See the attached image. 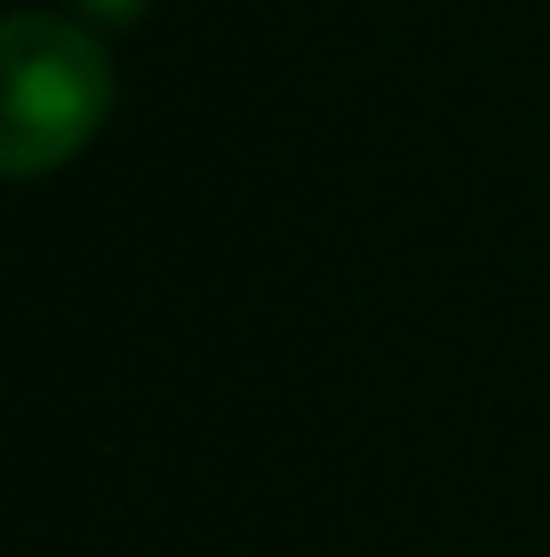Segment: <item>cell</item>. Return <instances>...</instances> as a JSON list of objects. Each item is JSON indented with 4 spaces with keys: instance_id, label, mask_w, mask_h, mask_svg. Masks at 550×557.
<instances>
[{
    "instance_id": "cell-1",
    "label": "cell",
    "mask_w": 550,
    "mask_h": 557,
    "mask_svg": "<svg viewBox=\"0 0 550 557\" xmlns=\"http://www.w3.org/2000/svg\"><path fill=\"white\" fill-rule=\"evenodd\" d=\"M0 65H7V104H0V175L39 182L85 156L111 117L117 72L111 52L85 20L20 7L0 26Z\"/></svg>"
},
{
    "instance_id": "cell-2",
    "label": "cell",
    "mask_w": 550,
    "mask_h": 557,
    "mask_svg": "<svg viewBox=\"0 0 550 557\" xmlns=\"http://www.w3.org/2000/svg\"><path fill=\"white\" fill-rule=\"evenodd\" d=\"M78 7V20H91V26H130L149 13V0H72Z\"/></svg>"
}]
</instances>
